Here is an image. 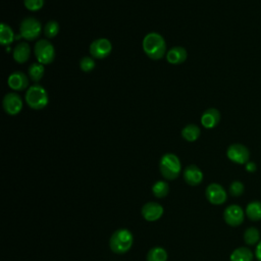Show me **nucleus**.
I'll use <instances>...</instances> for the list:
<instances>
[{
  "mask_svg": "<svg viewBox=\"0 0 261 261\" xmlns=\"http://www.w3.org/2000/svg\"><path fill=\"white\" fill-rule=\"evenodd\" d=\"M164 209L163 207L156 202H148L143 205L141 213L142 216L147 220V221H156L161 218L163 215Z\"/></svg>",
  "mask_w": 261,
  "mask_h": 261,
  "instance_id": "obj_12",
  "label": "nucleus"
},
{
  "mask_svg": "<svg viewBox=\"0 0 261 261\" xmlns=\"http://www.w3.org/2000/svg\"><path fill=\"white\" fill-rule=\"evenodd\" d=\"M42 31L41 22L35 17H27L21 20L19 25L20 37L28 41L36 40Z\"/></svg>",
  "mask_w": 261,
  "mask_h": 261,
  "instance_id": "obj_6",
  "label": "nucleus"
},
{
  "mask_svg": "<svg viewBox=\"0 0 261 261\" xmlns=\"http://www.w3.org/2000/svg\"><path fill=\"white\" fill-rule=\"evenodd\" d=\"M201 130L196 124H188L181 129V137L188 142H195L200 137Z\"/></svg>",
  "mask_w": 261,
  "mask_h": 261,
  "instance_id": "obj_20",
  "label": "nucleus"
},
{
  "mask_svg": "<svg viewBox=\"0 0 261 261\" xmlns=\"http://www.w3.org/2000/svg\"><path fill=\"white\" fill-rule=\"evenodd\" d=\"M3 109L9 115H16L22 109V100L16 93H7L3 98Z\"/></svg>",
  "mask_w": 261,
  "mask_h": 261,
  "instance_id": "obj_11",
  "label": "nucleus"
},
{
  "mask_svg": "<svg viewBox=\"0 0 261 261\" xmlns=\"http://www.w3.org/2000/svg\"><path fill=\"white\" fill-rule=\"evenodd\" d=\"M255 257L257 258L258 261H261V241L257 244L256 249H255Z\"/></svg>",
  "mask_w": 261,
  "mask_h": 261,
  "instance_id": "obj_31",
  "label": "nucleus"
},
{
  "mask_svg": "<svg viewBox=\"0 0 261 261\" xmlns=\"http://www.w3.org/2000/svg\"><path fill=\"white\" fill-rule=\"evenodd\" d=\"M31 56V47L28 43H19L13 49V59L17 63H24Z\"/></svg>",
  "mask_w": 261,
  "mask_h": 261,
  "instance_id": "obj_17",
  "label": "nucleus"
},
{
  "mask_svg": "<svg viewBox=\"0 0 261 261\" xmlns=\"http://www.w3.org/2000/svg\"><path fill=\"white\" fill-rule=\"evenodd\" d=\"M133 233L126 228L116 229L110 237L109 247L115 254H124L128 252L133 246Z\"/></svg>",
  "mask_w": 261,
  "mask_h": 261,
  "instance_id": "obj_2",
  "label": "nucleus"
},
{
  "mask_svg": "<svg viewBox=\"0 0 261 261\" xmlns=\"http://www.w3.org/2000/svg\"><path fill=\"white\" fill-rule=\"evenodd\" d=\"M247 217L252 221L261 220V202L260 201H252L250 202L245 210Z\"/></svg>",
  "mask_w": 261,
  "mask_h": 261,
  "instance_id": "obj_19",
  "label": "nucleus"
},
{
  "mask_svg": "<svg viewBox=\"0 0 261 261\" xmlns=\"http://www.w3.org/2000/svg\"><path fill=\"white\" fill-rule=\"evenodd\" d=\"M184 179L190 186H198L203 180V172L197 165L191 164L184 170Z\"/></svg>",
  "mask_w": 261,
  "mask_h": 261,
  "instance_id": "obj_14",
  "label": "nucleus"
},
{
  "mask_svg": "<svg viewBox=\"0 0 261 261\" xmlns=\"http://www.w3.org/2000/svg\"><path fill=\"white\" fill-rule=\"evenodd\" d=\"M9 88L14 91H23L29 87L28 76L21 71H13L7 80Z\"/></svg>",
  "mask_w": 261,
  "mask_h": 261,
  "instance_id": "obj_13",
  "label": "nucleus"
},
{
  "mask_svg": "<svg viewBox=\"0 0 261 261\" xmlns=\"http://www.w3.org/2000/svg\"><path fill=\"white\" fill-rule=\"evenodd\" d=\"M143 50L145 54L153 59L159 60L166 53V43L164 38L158 33H149L143 39Z\"/></svg>",
  "mask_w": 261,
  "mask_h": 261,
  "instance_id": "obj_1",
  "label": "nucleus"
},
{
  "mask_svg": "<svg viewBox=\"0 0 261 261\" xmlns=\"http://www.w3.org/2000/svg\"><path fill=\"white\" fill-rule=\"evenodd\" d=\"M227 158L237 164H246L249 162V149L242 144H232L226 150Z\"/></svg>",
  "mask_w": 261,
  "mask_h": 261,
  "instance_id": "obj_7",
  "label": "nucleus"
},
{
  "mask_svg": "<svg viewBox=\"0 0 261 261\" xmlns=\"http://www.w3.org/2000/svg\"><path fill=\"white\" fill-rule=\"evenodd\" d=\"M34 52L38 62L42 64H49L55 58V49L53 45L46 39H41L36 43Z\"/></svg>",
  "mask_w": 261,
  "mask_h": 261,
  "instance_id": "obj_5",
  "label": "nucleus"
},
{
  "mask_svg": "<svg viewBox=\"0 0 261 261\" xmlns=\"http://www.w3.org/2000/svg\"><path fill=\"white\" fill-rule=\"evenodd\" d=\"M245 191V187L244 184L239 181V180H234L230 184L229 186V194L232 197H240L241 195H243Z\"/></svg>",
  "mask_w": 261,
  "mask_h": 261,
  "instance_id": "obj_28",
  "label": "nucleus"
},
{
  "mask_svg": "<svg viewBox=\"0 0 261 261\" xmlns=\"http://www.w3.org/2000/svg\"><path fill=\"white\" fill-rule=\"evenodd\" d=\"M23 4L30 11H38L44 5V0H23Z\"/></svg>",
  "mask_w": 261,
  "mask_h": 261,
  "instance_id": "obj_29",
  "label": "nucleus"
},
{
  "mask_svg": "<svg viewBox=\"0 0 261 261\" xmlns=\"http://www.w3.org/2000/svg\"><path fill=\"white\" fill-rule=\"evenodd\" d=\"M44 72H45L44 64H42L40 62H34L29 67V76L35 83H38L39 81L42 80Z\"/></svg>",
  "mask_w": 261,
  "mask_h": 261,
  "instance_id": "obj_23",
  "label": "nucleus"
},
{
  "mask_svg": "<svg viewBox=\"0 0 261 261\" xmlns=\"http://www.w3.org/2000/svg\"><path fill=\"white\" fill-rule=\"evenodd\" d=\"M254 255L252 251L247 247H239L230 254V261H253Z\"/></svg>",
  "mask_w": 261,
  "mask_h": 261,
  "instance_id": "obj_18",
  "label": "nucleus"
},
{
  "mask_svg": "<svg viewBox=\"0 0 261 261\" xmlns=\"http://www.w3.org/2000/svg\"><path fill=\"white\" fill-rule=\"evenodd\" d=\"M161 175L168 180L175 179L181 170V164L178 157L172 153L164 154L159 162Z\"/></svg>",
  "mask_w": 261,
  "mask_h": 261,
  "instance_id": "obj_3",
  "label": "nucleus"
},
{
  "mask_svg": "<svg viewBox=\"0 0 261 261\" xmlns=\"http://www.w3.org/2000/svg\"><path fill=\"white\" fill-rule=\"evenodd\" d=\"M147 261H167V253L162 247H154L149 250L146 257Z\"/></svg>",
  "mask_w": 261,
  "mask_h": 261,
  "instance_id": "obj_22",
  "label": "nucleus"
},
{
  "mask_svg": "<svg viewBox=\"0 0 261 261\" xmlns=\"http://www.w3.org/2000/svg\"><path fill=\"white\" fill-rule=\"evenodd\" d=\"M14 34L12 29L6 24V23H1L0 24V42L3 46H7L11 44L14 40Z\"/></svg>",
  "mask_w": 261,
  "mask_h": 261,
  "instance_id": "obj_21",
  "label": "nucleus"
},
{
  "mask_svg": "<svg viewBox=\"0 0 261 261\" xmlns=\"http://www.w3.org/2000/svg\"><path fill=\"white\" fill-rule=\"evenodd\" d=\"M220 121V112L216 108L205 110L201 116V123L205 128H213Z\"/></svg>",
  "mask_w": 261,
  "mask_h": 261,
  "instance_id": "obj_15",
  "label": "nucleus"
},
{
  "mask_svg": "<svg viewBox=\"0 0 261 261\" xmlns=\"http://www.w3.org/2000/svg\"><path fill=\"white\" fill-rule=\"evenodd\" d=\"M112 50V45L109 40L105 38H100L92 42L90 45V53L93 58L103 59L107 57Z\"/></svg>",
  "mask_w": 261,
  "mask_h": 261,
  "instance_id": "obj_10",
  "label": "nucleus"
},
{
  "mask_svg": "<svg viewBox=\"0 0 261 261\" xmlns=\"http://www.w3.org/2000/svg\"><path fill=\"white\" fill-rule=\"evenodd\" d=\"M188 57L187 50L180 46H174L166 53V59L171 64H179L186 61Z\"/></svg>",
  "mask_w": 261,
  "mask_h": 261,
  "instance_id": "obj_16",
  "label": "nucleus"
},
{
  "mask_svg": "<svg viewBox=\"0 0 261 261\" xmlns=\"http://www.w3.org/2000/svg\"><path fill=\"white\" fill-rule=\"evenodd\" d=\"M205 195L207 200L213 205H221L227 199V195L224 188L216 182H212L206 188Z\"/></svg>",
  "mask_w": 261,
  "mask_h": 261,
  "instance_id": "obj_9",
  "label": "nucleus"
},
{
  "mask_svg": "<svg viewBox=\"0 0 261 261\" xmlns=\"http://www.w3.org/2000/svg\"><path fill=\"white\" fill-rule=\"evenodd\" d=\"M256 169H257V165L254 162L249 161L246 163V170L248 172H254V171H256Z\"/></svg>",
  "mask_w": 261,
  "mask_h": 261,
  "instance_id": "obj_30",
  "label": "nucleus"
},
{
  "mask_svg": "<svg viewBox=\"0 0 261 261\" xmlns=\"http://www.w3.org/2000/svg\"><path fill=\"white\" fill-rule=\"evenodd\" d=\"M152 193L156 198H164L169 193V186L164 180H158L152 186Z\"/></svg>",
  "mask_w": 261,
  "mask_h": 261,
  "instance_id": "obj_25",
  "label": "nucleus"
},
{
  "mask_svg": "<svg viewBox=\"0 0 261 261\" xmlns=\"http://www.w3.org/2000/svg\"><path fill=\"white\" fill-rule=\"evenodd\" d=\"M58 32H59V24L56 20H49L44 28V34L49 39L56 37Z\"/></svg>",
  "mask_w": 261,
  "mask_h": 261,
  "instance_id": "obj_26",
  "label": "nucleus"
},
{
  "mask_svg": "<svg viewBox=\"0 0 261 261\" xmlns=\"http://www.w3.org/2000/svg\"><path fill=\"white\" fill-rule=\"evenodd\" d=\"M244 241L249 246H254L260 242V231L252 226L248 227L244 232Z\"/></svg>",
  "mask_w": 261,
  "mask_h": 261,
  "instance_id": "obj_24",
  "label": "nucleus"
},
{
  "mask_svg": "<svg viewBox=\"0 0 261 261\" xmlns=\"http://www.w3.org/2000/svg\"><path fill=\"white\" fill-rule=\"evenodd\" d=\"M48 100L47 91L41 85H33L27 90L25 102L34 110H41L46 107Z\"/></svg>",
  "mask_w": 261,
  "mask_h": 261,
  "instance_id": "obj_4",
  "label": "nucleus"
},
{
  "mask_svg": "<svg viewBox=\"0 0 261 261\" xmlns=\"http://www.w3.org/2000/svg\"><path fill=\"white\" fill-rule=\"evenodd\" d=\"M245 218V212L239 205L232 204L227 206L223 212V219L226 224L230 226H239L243 223Z\"/></svg>",
  "mask_w": 261,
  "mask_h": 261,
  "instance_id": "obj_8",
  "label": "nucleus"
},
{
  "mask_svg": "<svg viewBox=\"0 0 261 261\" xmlns=\"http://www.w3.org/2000/svg\"><path fill=\"white\" fill-rule=\"evenodd\" d=\"M95 66H96V63L92 57L85 56L80 60V68L85 72L92 71L95 68Z\"/></svg>",
  "mask_w": 261,
  "mask_h": 261,
  "instance_id": "obj_27",
  "label": "nucleus"
}]
</instances>
